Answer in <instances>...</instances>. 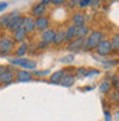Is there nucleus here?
Here are the masks:
<instances>
[{
    "mask_svg": "<svg viewBox=\"0 0 119 121\" xmlns=\"http://www.w3.org/2000/svg\"><path fill=\"white\" fill-rule=\"evenodd\" d=\"M112 84H114L115 87H118V77H116V76H115V77H112V83H111V85H112Z\"/></svg>",
    "mask_w": 119,
    "mask_h": 121,
    "instance_id": "c9c22d12",
    "label": "nucleus"
},
{
    "mask_svg": "<svg viewBox=\"0 0 119 121\" xmlns=\"http://www.w3.org/2000/svg\"><path fill=\"white\" fill-rule=\"evenodd\" d=\"M28 37V33L25 32L23 28H19L18 30L12 32V41H18V43H25V40Z\"/></svg>",
    "mask_w": 119,
    "mask_h": 121,
    "instance_id": "f8f14e48",
    "label": "nucleus"
},
{
    "mask_svg": "<svg viewBox=\"0 0 119 121\" xmlns=\"http://www.w3.org/2000/svg\"><path fill=\"white\" fill-rule=\"evenodd\" d=\"M77 4H78V7L85 8L90 4V0H79V1H77Z\"/></svg>",
    "mask_w": 119,
    "mask_h": 121,
    "instance_id": "c85d7f7f",
    "label": "nucleus"
},
{
    "mask_svg": "<svg viewBox=\"0 0 119 121\" xmlns=\"http://www.w3.org/2000/svg\"><path fill=\"white\" fill-rule=\"evenodd\" d=\"M14 78L18 83H28L33 80V74L29 70H16V73H14Z\"/></svg>",
    "mask_w": 119,
    "mask_h": 121,
    "instance_id": "423d86ee",
    "label": "nucleus"
},
{
    "mask_svg": "<svg viewBox=\"0 0 119 121\" xmlns=\"http://www.w3.org/2000/svg\"><path fill=\"white\" fill-rule=\"evenodd\" d=\"M55 30L53 29H47L45 32H43L41 33V41L43 43H45L47 45H49V44H52L53 43V39H55Z\"/></svg>",
    "mask_w": 119,
    "mask_h": 121,
    "instance_id": "1a4fd4ad",
    "label": "nucleus"
},
{
    "mask_svg": "<svg viewBox=\"0 0 119 121\" xmlns=\"http://www.w3.org/2000/svg\"><path fill=\"white\" fill-rule=\"evenodd\" d=\"M111 88H112L111 83H110V81H107V80H104L103 83L100 84V91H101L103 94H108V92L111 91Z\"/></svg>",
    "mask_w": 119,
    "mask_h": 121,
    "instance_id": "412c9836",
    "label": "nucleus"
},
{
    "mask_svg": "<svg viewBox=\"0 0 119 121\" xmlns=\"http://www.w3.org/2000/svg\"><path fill=\"white\" fill-rule=\"evenodd\" d=\"M45 47H48V45L45 44V43H43V41H40L37 44V48H40V50H43V48H45Z\"/></svg>",
    "mask_w": 119,
    "mask_h": 121,
    "instance_id": "f704fd0d",
    "label": "nucleus"
},
{
    "mask_svg": "<svg viewBox=\"0 0 119 121\" xmlns=\"http://www.w3.org/2000/svg\"><path fill=\"white\" fill-rule=\"evenodd\" d=\"M12 50H14V41H12V39L7 37V36L0 39V55L1 56H6Z\"/></svg>",
    "mask_w": 119,
    "mask_h": 121,
    "instance_id": "20e7f679",
    "label": "nucleus"
},
{
    "mask_svg": "<svg viewBox=\"0 0 119 121\" xmlns=\"http://www.w3.org/2000/svg\"><path fill=\"white\" fill-rule=\"evenodd\" d=\"M82 45H83V39H74L73 41L68 43L67 50L70 52H78V51L82 50Z\"/></svg>",
    "mask_w": 119,
    "mask_h": 121,
    "instance_id": "9d476101",
    "label": "nucleus"
},
{
    "mask_svg": "<svg viewBox=\"0 0 119 121\" xmlns=\"http://www.w3.org/2000/svg\"><path fill=\"white\" fill-rule=\"evenodd\" d=\"M73 59H74V55L70 54V55H66V56H62V58H60V62H62V63H71Z\"/></svg>",
    "mask_w": 119,
    "mask_h": 121,
    "instance_id": "a878e982",
    "label": "nucleus"
},
{
    "mask_svg": "<svg viewBox=\"0 0 119 121\" xmlns=\"http://www.w3.org/2000/svg\"><path fill=\"white\" fill-rule=\"evenodd\" d=\"M75 29H77V28H75L74 25H70V26L64 30V41L70 43V41L74 40L75 39Z\"/></svg>",
    "mask_w": 119,
    "mask_h": 121,
    "instance_id": "a211bd4d",
    "label": "nucleus"
},
{
    "mask_svg": "<svg viewBox=\"0 0 119 121\" xmlns=\"http://www.w3.org/2000/svg\"><path fill=\"white\" fill-rule=\"evenodd\" d=\"M45 13H47V7L43 6L41 3H37L32 7V15L36 17V18H40V17H45Z\"/></svg>",
    "mask_w": 119,
    "mask_h": 121,
    "instance_id": "9b49d317",
    "label": "nucleus"
},
{
    "mask_svg": "<svg viewBox=\"0 0 119 121\" xmlns=\"http://www.w3.org/2000/svg\"><path fill=\"white\" fill-rule=\"evenodd\" d=\"M52 4H55V6H60V4H64V0H53V1H51Z\"/></svg>",
    "mask_w": 119,
    "mask_h": 121,
    "instance_id": "7c9ffc66",
    "label": "nucleus"
},
{
    "mask_svg": "<svg viewBox=\"0 0 119 121\" xmlns=\"http://www.w3.org/2000/svg\"><path fill=\"white\" fill-rule=\"evenodd\" d=\"M32 74L36 76V77H44V76L51 74V70H49V69H45V70H34Z\"/></svg>",
    "mask_w": 119,
    "mask_h": 121,
    "instance_id": "5701e85b",
    "label": "nucleus"
},
{
    "mask_svg": "<svg viewBox=\"0 0 119 121\" xmlns=\"http://www.w3.org/2000/svg\"><path fill=\"white\" fill-rule=\"evenodd\" d=\"M8 21H10V15H6V17H0V29H7Z\"/></svg>",
    "mask_w": 119,
    "mask_h": 121,
    "instance_id": "b1692460",
    "label": "nucleus"
},
{
    "mask_svg": "<svg viewBox=\"0 0 119 121\" xmlns=\"http://www.w3.org/2000/svg\"><path fill=\"white\" fill-rule=\"evenodd\" d=\"M22 28L25 29L26 33H32V32H34V30H36V28H34V19L30 18V17H23Z\"/></svg>",
    "mask_w": 119,
    "mask_h": 121,
    "instance_id": "ddd939ff",
    "label": "nucleus"
},
{
    "mask_svg": "<svg viewBox=\"0 0 119 121\" xmlns=\"http://www.w3.org/2000/svg\"><path fill=\"white\" fill-rule=\"evenodd\" d=\"M34 28L40 30L41 33L45 32L47 29H49V18L48 17H40L34 19Z\"/></svg>",
    "mask_w": 119,
    "mask_h": 121,
    "instance_id": "0eeeda50",
    "label": "nucleus"
},
{
    "mask_svg": "<svg viewBox=\"0 0 119 121\" xmlns=\"http://www.w3.org/2000/svg\"><path fill=\"white\" fill-rule=\"evenodd\" d=\"M86 22V18H85V15L81 14V13H75L73 15V25H74L75 28H79L82 25H85Z\"/></svg>",
    "mask_w": 119,
    "mask_h": 121,
    "instance_id": "f3484780",
    "label": "nucleus"
},
{
    "mask_svg": "<svg viewBox=\"0 0 119 121\" xmlns=\"http://www.w3.org/2000/svg\"><path fill=\"white\" fill-rule=\"evenodd\" d=\"M7 69H8V66H4V65H0V74H1V73H4V72H6Z\"/></svg>",
    "mask_w": 119,
    "mask_h": 121,
    "instance_id": "e433bc0d",
    "label": "nucleus"
},
{
    "mask_svg": "<svg viewBox=\"0 0 119 121\" xmlns=\"http://www.w3.org/2000/svg\"><path fill=\"white\" fill-rule=\"evenodd\" d=\"M7 3H6V1H1V3H0V11H4V10H6V8H7Z\"/></svg>",
    "mask_w": 119,
    "mask_h": 121,
    "instance_id": "2f4dec72",
    "label": "nucleus"
},
{
    "mask_svg": "<svg viewBox=\"0 0 119 121\" xmlns=\"http://www.w3.org/2000/svg\"><path fill=\"white\" fill-rule=\"evenodd\" d=\"M104 116H105V121H112V114L108 112V110H105L104 112Z\"/></svg>",
    "mask_w": 119,
    "mask_h": 121,
    "instance_id": "c756f323",
    "label": "nucleus"
},
{
    "mask_svg": "<svg viewBox=\"0 0 119 121\" xmlns=\"http://www.w3.org/2000/svg\"><path fill=\"white\" fill-rule=\"evenodd\" d=\"M63 43H64V30L60 29L55 33V39H53L52 44H55L56 47H59V45H62Z\"/></svg>",
    "mask_w": 119,
    "mask_h": 121,
    "instance_id": "6ab92c4d",
    "label": "nucleus"
},
{
    "mask_svg": "<svg viewBox=\"0 0 119 121\" xmlns=\"http://www.w3.org/2000/svg\"><path fill=\"white\" fill-rule=\"evenodd\" d=\"M96 52H97V55H100V56H108V55L112 52L111 43H110L108 40H103V41L96 47Z\"/></svg>",
    "mask_w": 119,
    "mask_h": 121,
    "instance_id": "39448f33",
    "label": "nucleus"
},
{
    "mask_svg": "<svg viewBox=\"0 0 119 121\" xmlns=\"http://www.w3.org/2000/svg\"><path fill=\"white\" fill-rule=\"evenodd\" d=\"M22 23H23L22 15H19L18 13H12V14H10V21H8L7 29L11 30V32H15L19 28H22Z\"/></svg>",
    "mask_w": 119,
    "mask_h": 121,
    "instance_id": "7ed1b4c3",
    "label": "nucleus"
},
{
    "mask_svg": "<svg viewBox=\"0 0 119 121\" xmlns=\"http://www.w3.org/2000/svg\"><path fill=\"white\" fill-rule=\"evenodd\" d=\"M116 63H118V60L116 59H108V60H104V65L107 68H114V66H116Z\"/></svg>",
    "mask_w": 119,
    "mask_h": 121,
    "instance_id": "bb28decb",
    "label": "nucleus"
},
{
    "mask_svg": "<svg viewBox=\"0 0 119 121\" xmlns=\"http://www.w3.org/2000/svg\"><path fill=\"white\" fill-rule=\"evenodd\" d=\"M111 100H112V102H114V100H115V102H118V91H115V92H114V95L111 96Z\"/></svg>",
    "mask_w": 119,
    "mask_h": 121,
    "instance_id": "72a5a7b5",
    "label": "nucleus"
},
{
    "mask_svg": "<svg viewBox=\"0 0 119 121\" xmlns=\"http://www.w3.org/2000/svg\"><path fill=\"white\" fill-rule=\"evenodd\" d=\"M75 4H77V1H70V3H68V6H70L71 8L75 7Z\"/></svg>",
    "mask_w": 119,
    "mask_h": 121,
    "instance_id": "4c0bfd02",
    "label": "nucleus"
},
{
    "mask_svg": "<svg viewBox=\"0 0 119 121\" xmlns=\"http://www.w3.org/2000/svg\"><path fill=\"white\" fill-rule=\"evenodd\" d=\"M14 72L11 70V69L8 68L4 73H1L0 74V84H3V85H8V84L14 83Z\"/></svg>",
    "mask_w": 119,
    "mask_h": 121,
    "instance_id": "6e6552de",
    "label": "nucleus"
},
{
    "mask_svg": "<svg viewBox=\"0 0 119 121\" xmlns=\"http://www.w3.org/2000/svg\"><path fill=\"white\" fill-rule=\"evenodd\" d=\"M86 70H88V69H85V68H78L77 69V74H75L74 77H77V78H83V77L86 76Z\"/></svg>",
    "mask_w": 119,
    "mask_h": 121,
    "instance_id": "393cba45",
    "label": "nucleus"
},
{
    "mask_svg": "<svg viewBox=\"0 0 119 121\" xmlns=\"http://www.w3.org/2000/svg\"><path fill=\"white\" fill-rule=\"evenodd\" d=\"M10 65H15L22 68V70H34L37 68L36 60L28 59V58H11L10 59Z\"/></svg>",
    "mask_w": 119,
    "mask_h": 121,
    "instance_id": "f03ea898",
    "label": "nucleus"
},
{
    "mask_svg": "<svg viewBox=\"0 0 119 121\" xmlns=\"http://www.w3.org/2000/svg\"><path fill=\"white\" fill-rule=\"evenodd\" d=\"M28 51H29V45L26 44V43H21V45L15 51V55H16V58H23Z\"/></svg>",
    "mask_w": 119,
    "mask_h": 121,
    "instance_id": "aec40b11",
    "label": "nucleus"
},
{
    "mask_svg": "<svg viewBox=\"0 0 119 121\" xmlns=\"http://www.w3.org/2000/svg\"><path fill=\"white\" fill-rule=\"evenodd\" d=\"M99 4H100V1H95V0H90V4L89 6H92V7H99Z\"/></svg>",
    "mask_w": 119,
    "mask_h": 121,
    "instance_id": "473e14b6",
    "label": "nucleus"
},
{
    "mask_svg": "<svg viewBox=\"0 0 119 121\" xmlns=\"http://www.w3.org/2000/svg\"><path fill=\"white\" fill-rule=\"evenodd\" d=\"M110 43H111L112 51H118L119 50V36L118 35H114V37H112V40Z\"/></svg>",
    "mask_w": 119,
    "mask_h": 121,
    "instance_id": "4be33fe9",
    "label": "nucleus"
},
{
    "mask_svg": "<svg viewBox=\"0 0 119 121\" xmlns=\"http://www.w3.org/2000/svg\"><path fill=\"white\" fill-rule=\"evenodd\" d=\"M96 74H100V72L97 69H89V70H86V76L85 77H92V76H96Z\"/></svg>",
    "mask_w": 119,
    "mask_h": 121,
    "instance_id": "cd10ccee",
    "label": "nucleus"
},
{
    "mask_svg": "<svg viewBox=\"0 0 119 121\" xmlns=\"http://www.w3.org/2000/svg\"><path fill=\"white\" fill-rule=\"evenodd\" d=\"M64 73H66V70H64V69H59V70L53 72L52 74L49 76V83H51V84H60V80L63 78Z\"/></svg>",
    "mask_w": 119,
    "mask_h": 121,
    "instance_id": "4468645a",
    "label": "nucleus"
},
{
    "mask_svg": "<svg viewBox=\"0 0 119 121\" xmlns=\"http://www.w3.org/2000/svg\"><path fill=\"white\" fill-rule=\"evenodd\" d=\"M74 83H75V77H74V74H70V73H64L63 78L60 80V85H63V87H66V88L73 87Z\"/></svg>",
    "mask_w": 119,
    "mask_h": 121,
    "instance_id": "dca6fc26",
    "label": "nucleus"
},
{
    "mask_svg": "<svg viewBox=\"0 0 119 121\" xmlns=\"http://www.w3.org/2000/svg\"><path fill=\"white\" fill-rule=\"evenodd\" d=\"M103 40H104V33L100 32V30H93V32H90L89 35L86 36V39H83L82 50H83V51L96 50V47L100 44Z\"/></svg>",
    "mask_w": 119,
    "mask_h": 121,
    "instance_id": "f257e3e1",
    "label": "nucleus"
},
{
    "mask_svg": "<svg viewBox=\"0 0 119 121\" xmlns=\"http://www.w3.org/2000/svg\"><path fill=\"white\" fill-rule=\"evenodd\" d=\"M90 33V28L85 23L75 29V39H86V36Z\"/></svg>",
    "mask_w": 119,
    "mask_h": 121,
    "instance_id": "2eb2a0df",
    "label": "nucleus"
}]
</instances>
